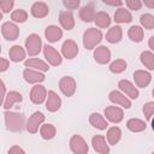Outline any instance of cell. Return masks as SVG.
Masks as SVG:
<instances>
[{
  "mask_svg": "<svg viewBox=\"0 0 154 154\" xmlns=\"http://www.w3.org/2000/svg\"><path fill=\"white\" fill-rule=\"evenodd\" d=\"M102 40V32L101 30L96 28H89L83 34V46L85 49H93L99 45Z\"/></svg>",
  "mask_w": 154,
  "mask_h": 154,
  "instance_id": "cell-2",
  "label": "cell"
},
{
  "mask_svg": "<svg viewBox=\"0 0 154 154\" xmlns=\"http://www.w3.org/2000/svg\"><path fill=\"white\" fill-rule=\"evenodd\" d=\"M132 20V16L129 12V10L124 8V7H119L116 12H114V22L116 23H130Z\"/></svg>",
  "mask_w": 154,
  "mask_h": 154,
  "instance_id": "cell-28",
  "label": "cell"
},
{
  "mask_svg": "<svg viewBox=\"0 0 154 154\" xmlns=\"http://www.w3.org/2000/svg\"><path fill=\"white\" fill-rule=\"evenodd\" d=\"M1 32H2V36L6 40H8V41H14L19 36V29H18V26L14 23H11V22H5L2 24Z\"/></svg>",
  "mask_w": 154,
  "mask_h": 154,
  "instance_id": "cell-9",
  "label": "cell"
},
{
  "mask_svg": "<svg viewBox=\"0 0 154 154\" xmlns=\"http://www.w3.org/2000/svg\"><path fill=\"white\" fill-rule=\"evenodd\" d=\"M10 66V61L7 59L0 58V72H5Z\"/></svg>",
  "mask_w": 154,
  "mask_h": 154,
  "instance_id": "cell-44",
  "label": "cell"
},
{
  "mask_svg": "<svg viewBox=\"0 0 154 154\" xmlns=\"http://www.w3.org/2000/svg\"><path fill=\"white\" fill-rule=\"evenodd\" d=\"M48 12H49V7L43 1H36L31 6V14L35 18H43L48 14Z\"/></svg>",
  "mask_w": 154,
  "mask_h": 154,
  "instance_id": "cell-20",
  "label": "cell"
},
{
  "mask_svg": "<svg viewBox=\"0 0 154 154\" xmlns=\"http://www.w3.org/2000/svg\"><path fill=\"white\" fill-rule=\"evenodd\" d=\"M11 19L13 22H16V23H24L28 19V13H26V11H24L22 8L14 10L11 13Z\"/></svg>",
  "mask_w": 154,
  "mask_h": 154,
  "instance_id": "cell-37",
  "label": "cell"
},
{
  "mask_svg": "<svg viewBox=\"0 0 154 154\" xmlns=\"http://www.w3.org/2000/svg\"><path fill=\"white\" fill-rule=\"evenodd\" d=\"M105 116L109 122H112L114 124H118L123 120L124 112H123L122 108H119L117 106H108V107L105 108Z\"/></svg>",
  "mask_w": 154,
  "mask_h": 154,
  "instance_id": "cell-11",
  "label": "cell"
},
{
  "mask_svg": "<svg viewBox=\"0 0 154 154\" xmlns=\"http://www.w3.org/2000/svg\"><path fill=\"white\" fill-rule=\"evenodd\" d=\"M143 35H144L143 29L138 25H134L128 30V36L134 42H141L143 38Z\"/></svg>",
  "mask_w": 154,
  "mask_h": 154,
  "instance_id": "cell-32",
  "label": "cell"
},
{
  "mask_svg": "<svg viewBox=\"0 0 154 154\" xmlns=\"http://www.w3.org/2000/svg\"><path fill=\"white\" fill-rule=\"evenodd\" d=\"M23 100V96L20 93L16 91V90H12L10 91L6 96H5V101H4V108L5 109H10L14 103H18Z\"/></svg>",
  "mask_w": 154,
  "mask_h": 154,
  "instance_id": "cell-24",
  "label": "cell"
},
{
  "mask_svg": "<svg viewBox=\"0 0 154 154\" xmlns=\"http://www.w3.org/2000/svg\"><path fill=\"white\" fill-rule=\"evenodd\" d=\"M61 106V99L58 96V94L53 90H49L47 94L46 100V108L49 112H57Z\"/></svg>",
  "mask_w": 154,
  "mask_h": 154,
  "instance_id": "cell-16",
  "label": "cell"
},
{
  "mask_svg": "<svg viewBox=\"0 0 154 154\" xmlns=\"http://www.w3.org/2000/svg\"><path fill=\"white\" fill-rule=\"evenodd\" d=\"M59 22L65 30H71L75 26V19H73V14L71 11H60Z\"/></svg>",
  "mask_w": 154,
  "mask_h": 154,
  "instance_id": "cell-21",
  "label": "cell"
},
{
  "mask_svg": "<svg viewBox=\"0 0 154 154\" xmlns=\"http://www.w3.org/2000/svg\"><path fill=\"white\" fill-rule=\"evenodd\" d=\"M141 63L148 69V70H154V54L150 51H144L141 53Z\"/></svg>",
  "mask_w": 154,
  "mask_h": 154,
  "instance_id": "cell-33",
  "label": "cell"
},
{
  "mask_svg": "<svg viewBox=\"0 0 154 154\" xmlns=\"http://www.w3.org/2000/svg\"><path fill=\"white\" fill-rule=\"evenodd\" d=\"M70 148L75 154H88V150H89L87 142L79 135H73L70 138Z\"/></svg>",
  "mask_w": 154,
  "mask_h": 154,
  "instance_id": "cell-4",
  "label": "cell"
},
{
  "mask_svg": "<svg viewBox=\"0 0 154 154\" xmlns=\"http://www.w3.org/2000/svg\"><path fill=\"white\" fill-rule=\"evenodd\" d=\"M149 49H150V52L154 51V36H150V38H149Z\"/></svg>",
  "mask_w": 154,
  "mask_h": 154,
  "instance_id": "cell-46",
  "label": "cell"
},
{
  "mask_svg": "<svg viewBox=\"0 0 154 154\" xmlns=\"http://www.w3.org/2000/svg\"><path fill=\"white\" fill-rule=\"evenodd\" d=\"M134 79H135V83L137 87L146 88L149 85V83L152 81V75L144 70H136L134 72Z\"/></svg>",
  "mask_w": 154,
  "mask_h": 154,
  "instance_id": "cell-15",
  "label": "cell"
},
{
  "mask_svg": "<svg viewBox=\"0 0 154 154\" xmlns=\"http://www.w3.org/2000/svg\"><path fill=\"white\" fill-rule=\"evenodd\" d=\"M13 5H14L13 0H0V11H2L5 13H8L12 10Z\"/></svg>",
  "mask_w": 154,
  "mask_h": 154,
  "instance_id": "cell-39",
  "label": "cell"
},
{
  "mask_svg": "<svg viewBox=\"0 0 154 154\" xmlns=\"http://www.w3.org/2000/svg\"><path fill=\"white\" fill-rule=\"evenodd\" d=\"M111 17L107 12H103V11H99L97 13H95V18H94V22L95 24L99 26V28H107L111 24Z\"/></svg>",
  "mask_w": 154,
  "mask_h": 154,
  "instance_id": "cell-30",
  "label": "cell"
},
{
  "mask_svg": "<svg viewBox=\"0 0 154 154\" xmlns=\"http://www.w3.org/2000/svg\"><path fill=\"white\" fill-rule=\"evenodd\" d=\"M63 4L67 10H76L79 6V0H64Z\"/></svg>",
  "mask_w": 154,
  "mask_h": 154,
  "instance_id": "cell-41",
  "label": "cell"
},
{
  "mask_svg": "<svg viewBox=\"0 0 154 154\" xmlns=\"http://www.w3.org/2000/svg\"><path fill=\"white\" fill-rule=\"evenodd\" d=\"M1 19H2V12L0 11V20H1Z\"/></svg>",
  "mask_w": 154,
  "mask_h": 154,
  "instance_id": "cell-48",
  "label": "cell"
},
{
  "mask_svg": "<svg viewBox=\"0 0 154 154\" xmlns=\"http://www.w3.org/2000/svg\"><path fill=\"white\" fill-rule=\"evenodd\" d=\"M0 53H1V46H0Z\"/></svg>",
  "mask_w": 154,
  "mask_h": 154,
  "instance_id": "cell-49",
  "label": "cell"
},
{
  "mask_svg": "<svg viewBox=\"0 0 154 154\" xmlns=\"http://www.w3.org/2000/svg\"><path fill=\"white\" fill-rule=\"evenodd\" d=\"M140 22H141V25L144 29H148V30L154 29V16L153 14H150V13L142 14L141 18H140Z\"/></svg>",
  "mask_w": 154,
  "mask_h": 154,
  "instance_id": "cell-36",
  "label": "cell"
},
{
  "mask_svg": "<svg viewBox=\"0 0 154 154\" xmlns=\"http://www.w3.org/2000/svg\"><path fill=\"white\" fill-rule=\"evenodd\" d=\"M45 36L48 42H58L63 37V30L57 25H48L45 30Z\"/></svg>",
  "mask_w": 154,
  "mask_h": 154,
  "instance_id": "cell-19",
  "label": "cell"
},
{
  "mask_svg": "<svg viewBox=\"0 0 154 154\" xmlns=\"http://www.w3.org/2000/svg\"><path fill=\"white\" fill-rule=\"evenodd\" d=\"M5 116V125L8 131L13 132H19L24 129L25 126V117L23 113H17V112H11L6 111L4 113Z\"/></svg>",
  "mask_w": 154,
  "mask_h": 154,
  "instance_id": "cell-1",
  "label": "cell"
},
{
  "mask_svg": "<svg viewBox=\"0 0 154 154\" xmlns=\"http://www.w3.org/2000/svg\"><path fill=\"white\" fill-rule=\"evenodd\" d=\"M108 99H109L111 102H113V103H116L118 106H122L123 108L128 109V108L131 107V101L124 94H122L118 90H112L109 93V95H108Z\"/></svg>",
  "mask_w": 154,
  "mask_h": 154,
  "instance_id": "cell-12",
  "label": "cell"
},
{
  "mask_svg": "<svg viewBox=\"0 0 154 154\" xmlns=\"http://www.w3.org/2000/svg\"><path fill=\"white\" fill-rule=\"evenodd\" d=\"M59 88L65 96L70 97L76 91V81L70 76H65L59 81Z\"/></svg>",
  "mask_w": 154,
  "mask_h": 154,
  "instance_id": "cell-7",
  "label": "cell"
},
{
  "mask_svg": "<svg viewBox=\"0 0 154 154\" xmlns=\"http://www.w3.org/2000/svg\"><path fill=\"white\" fill-rule=\"evenodd\" d=\"M118 87H119V89H120L125 95H128L130 99H137L138 95H140L138 89H137L130 81H128V79H122V81H119Z\"/></svg>",
  "mask_w": 154,
  "mask_h": 154,
  "instance_id": "cell-14",
  "label": "cell"
},
{
  "mask_svg": "<svg viewBox=\"0 0 154 154\" xmlns=\"http://www.w3.org/2000/svg\"><path fill=\"white\" fill-rule=\"evenodd\" d=\"M123 37V30L119 25H114L111 29H108L107 34H106V40L109 43H117L122 40Z\"/></svg>",
  "mask_w": 154,
  "mask_h": 154,
  "instance_id": "cell-27",
  "label": "cell"
},
{
  "mask_svg": "<svg viewBox=\"0 0 154 154\" xmlns=\"http://www.w3.org/2000/svg\"><path fill=\"white\" fill-rule=\"evenodd\" d=\"M61 53L66 59H73L78 54V45L73 40H66L61 46Z\"/></svg>",
  "mask_w": 154,
  "mask_h": 154,
  "instance_id": "cell-13",
  "label": "cell"
},
{
  "mask_svg": "<svg viewBox=\"0 0 154 154\" xmlns=\"http://www.w3.org/2000/svg\"><path fill=\"white\" fill-rule=\"evenodd\" d=\"M43 54H45V58L48 61V64H51L52 66H58L63 61V58H61L60 53L54 47H52L49 45L43 46Z\"/></svg>",
  "mask_w": 154,
  "mask_h": 154,
  "instance_id": "cell-5",
  "label": "cell"
},
{
  "mask_svg": "<svg viewBox=\"0 0 154 154\" xmlns=\"http://www.w3.org/2000/svg\"><path fill=\"white\" fill-rule=\"evenodd\" d=\"M47 97V90L43 85L41 84H36L31 88L30 91V100L32 103L35 105H41Z\"/></svg>",
  "mask_w": 154,
  "mask_h": 154,
  "instance_id": "cell-8",
  "label": "cell"
},
{
  "mask_svg": "<svg viewBox=\"0 0 154 154\" xmlns=\"http://www.w3.org/2000/svg\"><path fill=\"white\" fill-rule=\"evenodd\" d=\"M125 4L128 6V8L132 10V11H138L142 7V1H140V0H126Z\"/></svg>",
  "mask_w": 154,
  "mask_h": 154,
  "instance_id": "cell-40",
  "label": "cell"
},
{
  "mask_svg": "<svg viewBox=\"0 0 154 154\" xmlns=\"http://www.w3.org/2000/svg\"><path fill=\"white\" fill-rule=\"evenodd\" d=\"M55 132H57V130H55L54 125H52V124H43L40 128V134H41L42 138H45V140H52L55 136Z\"/></svg>",
  "mask_w": 154,
  "mask_h": 154,
  "instance_id": "cell-34",
  "label": "cell"
},
{
  "mask_svg": "<svg viewBox=\"0 0 154 154\" xmlns=\"http://www.w3.org/2000/svg\"><path fill=\"white\" fill-rule=\"evenodd\" d=\"M95 8L91 4H88L85 6H83L81 10H79V18L83 20V22H93L94 18H95Z\"/></svg>",
  "mask_w": 154,
  "mask_h": 154,
  "instance_id": "cell-26",
  "label": "cell"
},
{
  "mask_svg": "<svg viewBox=\"0 0 154 154\" xmlns=\"http://www.w3.org/2000/svg\"><path fill=\"white\" fill-rule=\"evenodd\" d=\"M93 148L99 154H109V146L106 142V138L102 135H95L91 138Z\"/></svg>",
  "mask_w": 154,
  "mask_h": 154,
  "instance_id": "cell-10",
  "label": "cell"
},
{
  "mask_svg": "<svg viewBox=\"0 0 154 154\" xmlns=\"http://www.w3.org/2000/svg\"><path fill=\"white\" fill-rule=\"evenodd\" d=\"M126 70V61L124 59H117L109 65V71L113 73H122Z\"/></svg>",
  "mask_w": 154,
  "mask_h": 154,
  "instance_id": "cell-35",
  "label": "cell"
},
{
  "mask_svg": "<svg viewBox=\"0 0 154 154\" xmlns=\"http://www.w3.org/2000/svg\"><path fill=\"white\" fill-rule=\"evenodd\" d=\"M8 57H10V60L13 61V63H19L22 60H24L25 58V51L23 47H20L19 45H14L10 48L8 51Z\"/></svg>",
  "mask_w": 154,
  "mask_h": 154,
  "instance_id": "cell-23",
  "label": "cell"
},
{
  "mask_svg": "<svg viewBox=\"0 0 154 154\" xmlns=\"http://www.w3.org/2000/svg\"><path fill=\"white\" fill-rule=\"evenodd\" d=\"M122 137V130L118 126H112L107 130V142L109 146H116Z\"/></svg>",
  "mask_w": 154,
  "mask_h": 154,
  "instance_id": "cell-31",
  "label": "cell"
},
{
  "mask_svg": "<svg viewBox=\"0 0 154 154\" xmlns=\"http://www.w3.org/2000/svg\"><path fill=\"white\" fill-rule=\"evenodd\" d=\"M103 4L109 5V6H122L123 1H120V0H103Z\"/></svg>",
  "mask_w": 154,
  "mask_h": 154,
  "instance_id": "cell-45",
  "label": "cell"
},
{
  "mask_svg": "<svg viewBox=\"0 0 154 154\" xmlns=\"http://www.w3.org/2000/svg\"><path fill=\"white\" fill-rule=\"evenodd\" d=\"M7 154H25V152H24L19 146H12V147L8 149Z\"/></svg>",
  "mask_w": 154,
  "mask_h": 154,
  "instance_id": "cell-43",
  "label": "cell"
},
{
  "mask_svg": "<svg viewBox=\"0 0 154 154\" xmlns=\"http://www.w3.org/2000/svg\"><path fill=\"white\" fill-rule=\"evenodd\" d=\"M45 114L42 112H35L30 116V118L28 119L26 122V130L30 132V134H36L38 131V128L41 126V124L45 122Z\"/></svg>",
  "mask_w": 154,
  "mask_h": 154,
  "instance_id": "cell-6",
  "label": "cell"
},
{
  "mask_svg": "<svg viewBox=\"0 0 154 154\" xmlns=\"http://www.w3.org/2000/svg\"><path fill=\"white\" fill-rule=\"evenodd\" d=\"M89 123L94 126V128H96V129H99V130H105V129H107V126H108V123H107V120L103 118V116H101L100 113H91L90 116H89Z\"/></svg>",
  "mask_w": 154,
  "mask_h": 154,
  "instance_id": "cell-25",
  "label": "cell"
},
{
  "mask_svg": "<svg viewBox=\"0 0 154 154\" xmlns=\"http://www.w3.org/2000/svg\"><path fill=\"white\" fill-rule=\"evenodd\" d=\"M23 77L28 83L35 84V83H41L45 81V75L41 73L40 71H35L31 69H25L23 71Z\"/></svg>",
  "mask_w": 154,
  "mask_h": 154,
  "instance_id": "cell-18",
  "label": "cell"
},
{
  "mask_svg": "<svg viewBox=\"0 0 154 154\" xmlns=\"http://www.w3.org/2000/svg\"><path fill=\"white\" fill-rule=\"evenodd\" d=\"M126 128L132 132H141V131L146 130L147 124H146V122H143L138 118H131L126 122Z\"/></svg>",
  "mask_w": 154,
  "mask_h": 154,
  "instance_id": "cell-29",
  "label": "cell"
},
{
  "mask_svg": "<svg viewBox=\"0 0 154 154\" xmlns=\"http://www.w3.org/2000/svg\"><path fill=\"white\" fill-rule=\"evenodd\" d=\"M24 65L26 69H31V70L34 69L35 71H48L49 70L48 64H46L43 60L37 59V58H31V59L25 60Z\"/></svg>",
  "mask_w": 154,
  "mask_h": 154,
  "instance_id": "cell-22",
  "label": "cell"
},
{
  "mask_svg": "<svg viewBox=\"0 0 154 154\" xmlns=\"http://www.w3.org/2000/svg\"><path fill=\"white\" fill-rule=\"evenodd\" d=\"M143 113H144V117H146L147 120H152V117H153V113H154V102L149 101V102L144 103Z\"/></svg>",
  "mask_w": 154,
  "mask_h": 154,
  "instance_id": "cell-38",
  "label": "cell"
},
{
  "mask_svg": "<svg viewBox=\"0 0 154 154\" xmlns=\"http://www.w3.org/2000/svg\"><path fill=\"white\" fill-rule=\"evenodd\" d=\"M41 47H42V41L41 37L36 34H31L26 37L25 40V48L26 52L30 57H35L41 52Z\"/></svg>",
  "mask_w": 154,
  "mask_h": 154,
  "instance_id": "cell-3",
  "label": "cell"
},
{
  "mask_svg": "<svg viewBox=\"0 0 154 154\" xmlns=\"http://www.w3.org/2000/svg\"><path fill=\"white\" fill-rule=\"evenodd\" d=\"M94 59L99 64H107L111 60V51L106 46H99L94 51Z\"/></svg>",
  "mask_w": 154,
  "mask_h": 154,
  "instance_id": "cell-17",
  "label": "cell"
},
{
  "mask_svg": "<svg viewBox=\"0 0 154 154\" xmlns=\"http://www.w3.org/2000/svg\"><path fill=\"white\" fill-rule=\"evenodd\" d=\"M5 94H6V87H5V83L0 79V106H2V103H4Z\"/></svg>",
  "mask_w": 154,
  "mask_h": 154,
  "instance_id": "cell-42",
  "label": "cell"
},
{
  "mask_svg": "<svg viewBox=\"0 0 154 154\" xmlns=\"http://www.w3.org/2000/svg\"><path fill=\"white\" fill-rule=\"evenodd\" d=\"M144 5H147L148 7H150V8H152V7H154V0H153V1H146V2H144Z\"/></svg>",
  "mask_w": 154,
  "mask_h": 154,
  "instance_id": "cell-47",
  "label": "cell"
}]
</instances>
